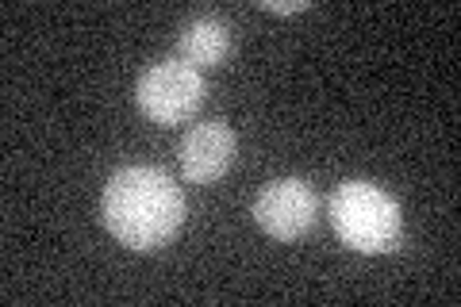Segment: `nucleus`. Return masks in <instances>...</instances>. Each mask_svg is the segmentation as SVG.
Instances as JSON below:
<instances>
[{"label":"nucleus","mask_w":461,"mask_h":307,"mask_svg":"<svg viewBox=\"0 0 461 307\" xmlns=\"http://www.w3.org/2000/svg\"><path fill=\"white\" fill-rule=\"evenodd\" d=\"M335 235L357 254H393L403 239V215L393 193L373 181H342L327 200Z\"/></svg>","instance_id":"obj_2"},{"label":"nucleus","mask_w":461,"mask_h":307,"mask_svg":"<svg viewBox=\"0 0 461 307\" xmlns=\"http://www.w3.org/2000/svg\"><path fill=\"white\" fill-rule=\"evenodd\" d=\"M235 154H239L235 131H230L223 120H212V123H196L189 135L181 139L177 162H181L185 181L212 185L235 166Z\"/></svg>","instance_id":"obj_5"},{"label":"nucleus","mask_w":461,"mask_h":307,"mask_svg":"<svg viewBox=\"0 0 461 307\" xmlns=\"http://www.w3.org/2000/svg\"><path fill=\"white\" fill-rule=\"evenodd\" d=\"M320 219V196L312 193L308 181L300 177H281L262 188L254 200V223L277 242H296Z\"/></svg>","instance_id":"obj_4"},{"label":"nucleus","mask_w":461,"mask_h":307,"mask_svg":"<svg viewBox=\"0 0 461 307\" xmlns=\"http://www.w3.org/2000/svg\"><path fill=\"white\" fill-rule=\"evenodd\" d=\"M262 12H277V16H293V12H308V0H293V5H277V0H258Z\"/></svg>","instance_id":"obj_7"},{"label":"nucleus","mask_w":461,"mask_h":307,"mask_svg":"<svg viewBox=\"0 0 461 307\" xmlns=\"http://www.w3.org/2000/svg\"><path fill=\"white\" fill-rule=\"evenodd\" d=\"M230 50H235V35L220 16H196L185 23V32L177 39V58L193 69H215L223 66Z\"/></svg>","instance_id":"obj_6"},{"label":"nucleus","mask_w":461,"mask_h":307,"mask_svg":"<svg viewBox=\"0 0 461 307\" xmlns=\"http://www.w3.org/2000/svg\"><path fill=\"white\" fill-rule=\"evenodd\" d=\"M208 96L204 73L185 66L181 58H166V62H154L135 85V104L158 127H177L189 123L200 112Z\"/></svg>","instance_id":"obj_3"},{"label":"nucleus","mask_w":461,"mask_h":307,"mask_svg":"<svg viewBox=\"0 0 461 307\" xmlns=\"http://www.w3.org/2000/svg\"><path fill=\"white\" fill-rule=\"evenodd\" d=\"M100 219L120 246L150 254L177 239L185 223V196L169 173L154 166H127L112 173L100 193Z\"/></svg>","instance_id":"obj_1"}]
</instances>
